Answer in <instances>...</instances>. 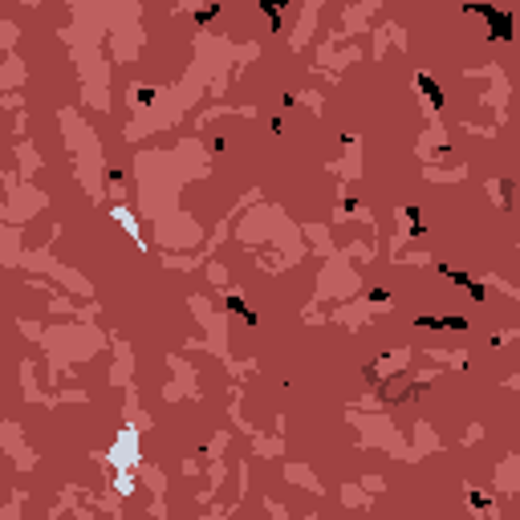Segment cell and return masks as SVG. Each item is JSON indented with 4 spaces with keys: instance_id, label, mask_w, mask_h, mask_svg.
<instances>
[{
    "instance_id": "cell-1",
    "label": "cell",
    "mask_w": 520,
    "mask_h": 520,
    "mask_svg": "<svg viewBox=\"0 0 520 520\" xmlns=\"http://www.w3.org/2000/svg\"><path fill=\"white\" fill-rule=\"evenodd\" d=\"M475 12H484V16L496 25V37H508V16H500V12H492V8H475Z\"/></svg>"
},
{
    "instance_id": "cell-2",
    "label": "cell",
    "mask_w": 520,
    "mask_h": 520,
    "mask_svg": "<svg viewBox=\"0 0 520 520\" xmlns=\"http://www.w3.org/2000/svg\"><path fill=\"white\" fill-rule=\"evenodd\" d=\"M419 86H423V90H427V94H431V102H435V106H439V102H443V98H439V90H435V81H427V77H419Z\"/></svg>"
}]
</instances>
